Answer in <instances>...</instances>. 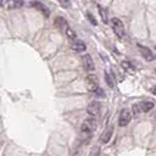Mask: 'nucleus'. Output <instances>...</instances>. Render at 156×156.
I'll return each mask as SVG.
<instances>
[{"label":"nucleus","mask_w":156,"mask_h":156,"mask_svg":"<svg viewBox=\"0 0 156 156\" xmlns=\"http://www.w3.org/2000/svg\"><path fill=\"white\" fill-rule=\"evenodd\" d=\"M95 128H96V121H95V118L94 117H90V118H87L83 123H82V126H80V132H82V134L83 135H91V133L95 130Z\"/></svg>","instance_id":"obj_1"},{"label":"nucleus","mask_w":156,"mask_h":156,"mask_svg":"<svg viewBox=\"0 0 156 156\" xmlns=\"http://www.w3.org/2000/svg\"><path fill=\"white\" fill-rule=\"evenodd\" d=\"M85 87L91 93H95L98 90V88H99V80H98V78H96L95 74H88L85 77Z\"/></svg>","instance_id":"obj_2"},{"label":"nucleus","mask_w":156,"mask_h":156,"mask_svg":"<svg viewBox=\"0 0 156 156\" xmlns=\"http://www.w3.org/2000/svg\"><path fill=\"white\" fill-rule=\"evenodd\" d=\"M111 24H112V29L115 32V34L118 37V38H123L124 37V26L122 23V21L117 17L112 18L111 21Z\"/></svg>","instance_id":"obj_3"},{"label":"nucleus","mask_w":156,"mask_h":156,"mask_svg":"<svg viewBox=\"0 0 156 156\" xmlns=\"http://www.w3.org/2000/svg\"><path fill=\"white\" fill-rule=\"evenodd\" d=\"M132 119V113L127 108H123L119 113V118H118V126L119 127H126Z\"/></svg>","instance_id":"obj_4"},{"label":"nucleus","mask_w":156,"mask_h":156,"mask_svg":"<svg viewBox=\"0 0 156 156\" xmlns=\"http://www.w3.org/2000/svg\"><path fill=\"white\" fill-rule=\"evenodd\" d=\"M100 107H101V104L99 101H91L88 107H87V112L90 117H96L99 113H100Z\"/></svg>","instance_id":"obj_5"},{"label":"nucleus","mask_w":156,"mask_h":156,"mask_svg":"<svg viewBox=\"0 0 156 156\" xmlns=\"http://www.w3.org/2000/svg\"><path fill=\"white\" fill-rule=\"evenodd\" d=\"M139 50H140L141 56H143V57H144L146 61L151 62V61H154V60H155V55L152 54V51H151L149 48L143 46V45H139Z\"/></svg>","instance_id":"obj_6"},{"label":"nucleus","mask_w":156,"mask_h":156,"mask_svg":"<svg viewBox=\"0 0 156 156\" xmlns=\"http://www.w3.org/2000/svg\"><path fill=\"white\" fill-rule=\"evenodd\" d=\"M82 61H83V66L87 71H93L94 69V62H93L90 55H84L82 57Z\"/></svg>","instance_id":"obj_7"},{"label":"nucleus","mask_w":156,"mask_h":156,"mask_svg":"<svg viewBox=\"0 0 156 156\" xmlns=\"http://www.w3.org/2000/svg\"><path fill=\"white\" fill-rule=\"evenodd\" d=\"M32 6H34L37 10H39L45 17H49V15H50V12H49V9L44 5V4H41V2H38V1H34V2H32Z\"/></svg>","instance_id":"obj_8"},{"label":"nucleus","mask_w":156,"mask_h":156,"mask_svg":"<svg viewBox=\"0 0 156 156\" xmlns=\"http://www.w3.org/2000/svg\"><path fill=\"white\" fill-rule=\"evenodd\" d=\"M138 106H139V110L141 112H149V111H151L154 108V102H151V101H141V102L138 104Z\"/></svg>","instance_id":"obj_9"},{"label":"nucleus","mask_w":156,"mask_h":156,"mask_svg":"<svg viewBox=\"0 0 156 156\" xmlns=\"http://www.w3.org/2000/svg\"><path fill=\"white\" fill-rule=\"evenodd\" d=\"M6 6L9 10H16L23 6V0H6Z\"/></svg>","instance_id":"obj_10"},{"label":"nucleus","mask_w":156,"mask_h":156,"mask_svg":"<svg viewBox=\"0 0 156 156\" xmlns=\"http://www.w3.org/2000/svg\"><path fill=\"white\" fill-rule=\"evenodd\" d=\"M112 133H113V127L110 126V127L102 133V135H101V141H102L104 144H107V143L110 141L111 136H112Z\"/></svg>","instance_id":"obj_11"},{"label":"nucleus","mask_w":156,"mask_h":156,"mask_svg":"<svg viewBox=\"0 0 156 156\" xmlns=\"http://www.w3.org/2000/svg\"><path fill=\"white\" fill-rule=\"evenodd\" d=\"M72 49L74 51H77V52H82V51L85 50V44L83 41H80V40H74L72 43Z\"/></svg>","instance_id":"obj_12"},{"label":"nucleus","mask_w":156,"mask_h":156,"mask_svg":"<svg viewBox=\"0 0 156 156\" xmlns=\"http://www.w3.org/2000/svg\"><path fill=\"white\" fill-rule=\"evenodd\" d=\"M55 26H56L58 29L65 30V28H66L68 24H67V22L65 21L63 17H56V18H55Z\"/></svg>","instance_id":"obj_13"},{"label":"nucleus","mask_w":156,"mask_h":156,"mask_svg":"<svg viewBox=\"0 0 156 156\" xmlns=\"http://www.w3.org/2000/svg\"><path fill=\"white\" fill-rule=\"evenodd\" d=\"M65 34H66V37L68 38V39H71L72 41H74V40H77V35H76V33H74V30L69 27V26H67L66 28H65Z\"/></svg>","instance_id":"obj_14"},{"label":"nucleus","mask_w":156,"mask_h":156,"mask_svg":"<svg viewBox=\"0 0 156 156\" xmlns=\"http://www.w3.org/2000/svg\"><path fill=\"white\" fill-rule=\"evenodd\" d=\"M99 12H100V16H101V20L104 23H107L108 22V18H107V10H105L102 6H99Z\"/></svg>","instance_id":"obj_15"},{"label":"nucleus","mask_w":156,"mask_h":156,"mask_svg":"<svg viewBox=\"0 0 156 156\" xmlns=\"http://www.w3.org/2000/svg\"><path fill=\"white\" fill-rule=\"evenodd\" d=\"M122 67L124 68V69H128V71H133V66H132V63L130 62H128V61H123L122 62Z\"/></svg>","instance_id":"obj_16"},{"label":"nucleus","mask_w":156,"mask_h":156,"mask_svg":"<svg viewBox=\"0 0 156 156\" xmlns=\"http://www.w3.org/2000/svg\"><path fill=\"white\" fill-rule=\"evenodd\" d=\"M105 78H106V83H107L111 88H113V82H112L111 76H110V74H107V73H105Z\"/></svg>","instance_id":"obj_17"},{"label":"nucleus","mask_w":156,"mask_h":156,"mask_svg":"<svg viewBox=\"0 0 156 156\" xmlns=\"http://www.w3.org/2000/svg\"><path fill=\"white\" fill-rule=\"evenodd\" d=\"M87 17L89 18V21H90V23H91V24L96 26V21H95V18H94V16H93L91 13H87Z\"/></svg>","instance_id":"obj_18"},{"label":"nucleus","mask_w":156,"mask_h":156,"mask_svg":"<svg viewBox=\"0 0 156 156\" xmlns=\"http://www.w3.org/2000/svg\"><path fill=\"white\" fill-rule=\"evenodd\" d=\"M151 93H152L154 95H156V87H152V88H151Z\"/></svg>","instance_id":"obj_19"},{"label":"nucleus","mask_w":156,"mask_h":156,"mask_svg":"<svg viewBox=\"0 0 156 156\" xmlns=\"http://www.w3.org/2000/svg\"><path fill=\"white\" fill-rule=\"evenodd\" d=\"M60 1H61V2L63 4V5H68V2H69L68 0H60Z\"/></svg>","instance_id":"obj_20"},{"label":"nucleus","mask_w":156,"mask_h":156,"mask_svg":"<svg viewBox=\"0 0 156 156\" xmlns=\"http://www.w3.org/2000/svg\"><path fill=\"white\" fill-rule=\"evenodd\" d=\"M1 5H2V0H0V6H1Z\"/></svg>","instance_id":"obj_21"},{"label":"nucleus","mask_w":156,"mask_h":156,"mask_svg":"<svg viewBox=\"0 0 156 156\" xmlns=\"http://www.w3.org/2000/svg\"><path fill=\"white\" fill-rule=\"evenodd\" d=\"M155 118H156V115H155Z\"/></svg>","instance_id":"obj_22"},{"label":"nucleus","mask_w":156,"mask_h":156,"mask_svg":"<svg viewBox=\"0 0 156 156\" xmlns=\"http://www.w3.org/2000/svg\"><path fill=\"white\" fill-rule=\"evenodd\" d=\"M93 1H96V0H93Z\"/></svg>","instance_id":"obj_23"},{"label":"nucleus","mask_w":156,"mask_h":156,"mask_svg":"<svg viewBox=\"0 0 156 156\" xmlns=\"http://www.w3.org/2000/svg\"><path fill=\"white\" fill-rule=\"evenodd\" d=\"M155 72H156V71H155Z\"/></svg>","instance_id":"obj_24"}]
</instances>
